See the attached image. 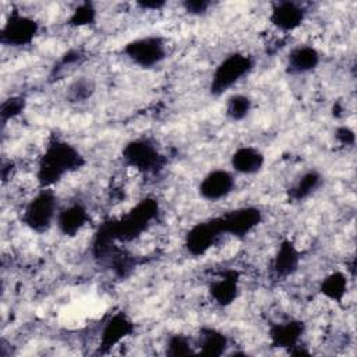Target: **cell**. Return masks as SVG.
I'll return each instance as SVG.
<instances>
[{"mask_svg":"<svg viewBox=\"0 0 357 357\" xmlns=\"http://www.w3.org/2000/svg\"><path fill=\"white\" fill-rule=\"evenodd\" d=\"M85 163V156L75 145L59 137H52L36 165L35 177L39 188H53L67 174L82 169Z\"/></svg>","mask_w":357,"mask_h":357,"instance_id":"1","label":"cell"},{"mask_svg":"<svg viewBox=\"0 0 357 357\" xmlns=\"http://www.w3.org/2000/svg\"><path fill=\"white\" fill-rule=\"evenodd\" d=\"M160 212L159 202L155 198H144L135 204L128 212L117 219L106 220L109 229L119 243L132 241L139 237L153 220L158 219Z\"/></svg>","mask_w":357,"mask_h":357,"instance_id":"2","label":"cell"},{"mask_svg":"<svg viewBox=\"0 0 357 357\" xmlns=\"http://www.w3.org/2000/svg\"><path fill=\"white\" fill-rule=\"evenodd\" d=\"M255 66L252 56L243 52H233L223 57L211 75L209 93L212 96H222L234 85L243 81Z\"/></svg>","mask_w":357,"mask_h":357,"instance_id":"3","label":"cell"},{"mask_svg":"<svg viewBox=\"0 0 357 357\" xmlns=\"http://www.w3.org/2000/svg\"><path fill=\"white\" fill-rule=\"evenodd\" d=\"M121 159L134 170L142 174H158L167 163L166 155L146 137L130 139L121 149Z\"/></svg>","mask_w":357,"mask_h":357,"instance_id":"4","label":"cell"},{"mask_svg":"<svg viewBox=\"0 0 357 357\" xmlns=\"http://www.w3.org/2000/svg\"><path fill=\"white\" fill-rule=\"evenodd\" d=\"M59 209V197L54 190L39 188L22 211V222L31 231L43 234L56 225Z\"/></svg>","mask_w":357,"mask_h":357,"instance_id":"5","label":"cell"},{"mask_svg":"<svg viewBox=\"0 0 357 357\" xmlns=\"http://www.w3.org/2000/svg\"><path fill=\"white\" fill-rule=\"evenodd\" d=\"M121 52L134 66L142 70H151L166 60L167 43L160 35H145L128 40Z\"/></svg>","mask_w":357,"mask_h":357,"instance_id":"6","label":"cell"},{"mask_svg":"<svg viewBox=\"0 0 357 357\" xmlns=\"http://www.w3.org/2000/svg\"><path fill=\"white\" fill-rule=\"evenodd\" d=\"M39 22L17 8H13L0 29V43L7 47L20 49L33 43L39 35Z\"/></svg>","mask_w":357,"mask_h":357,"instance_id":"7","label":"cell"},{"mask_svg":"<svg viewBox=\"0 0 357 357\" xmlns=\"http://www.w3.org/2000/svg\"><path fill=\"white\" fill-rule=\"evenodd\" d=\"M223 236L219 216L194 223L184 237V247L192 257L205 255Z\"/></svg>","mask_w":357,"mask_h":357,"instance_id":"8","label":"cell"},{"mask_svg":"<svg viewBox=\"0 0 357 357\" xmlns=\"http://www.w3.org/2000/svg\"><path fill=\"white\" fill-rule=\"evenodd\" d=\"M223 234L233 236L236 238H244L252 233L262 222V211L257 206L247 205L240 206L219 216Z\"/></svg>","mask_w":357,"mask_h":357,"instance_id":"9","label":"cell"},{"mask_svg":"<svg viewBox=\"0 0 357 357\" xmlns=\"http://www.w3.org/2000/svg\"><path fill=\"white\" fill-rule=\"evenodd\" d=\"M305 15L307 11L301 3L291 0H279L271 4L269 22L278 31L289 33L303 25Z\"/></svg>","mask_w":357,"mask_h":357,"instance_id":"10","label":"cell"},{"mask_svg":"<svg viewBox=\"0 0 357 357\" xmlns=\"http://www.w3.org/2000/svg\"><path fill=\"white\" fill-rule=\"evenodd\" d=\"M236 188L234 174L226 169H213L208 172L198 184V194L202 199L218 202L227 198Z\"/></svg>","mask_w":357,"mask_h":357,"instance_id":"11","label":"cell"},{"mask_svg":"<svg viewBox=\"0 0 357 357\" xmlns=\"http://www.w3.org/2000/svg\"><path fill=\"white\" fill-rule=\"evenodd\" d=\"M135 332L134 321L123 311L114 312L102 326L98 351L105 354Z\"/></svg>","mask_w":357,"mask_h":357,"instance_id":"12","label":"cell"},{"mask_svg":"<svg viewBox=\"0 0 357 357\" xmlns=\"http://www.w3.org/2000/svg\"><path fill=\"white\" fill-rule=\"evenodd\" d=\"M208 291L216 305H231L240 294V273L234 268L225 269L209 283Z\"/></svg>","mask_w":357,"mask_h":357,"instance_id":"13","label":"cell"},{"mask_svg":"<svg viewBox=\"0 0 357 357\" xmlns=\"http://www.w3.org/2000/svg\"><path fill=\"white\" fill-rule=\"evenodd\" d=\"M304 332L305 324L300 319L290 318L272 324L268 331V337L272 347L290 351L293 347L301 343Z\"/></svg>","mask_w":357,"mask_h":357,"instance_id":"14","label":"cell"},{"mask_svg":"<svg viewBox=\"0 0 357 357\" xmlns=\"http://www.w3.org/2000/svg\"><path fill=\"white\" fill-rule=\"evenodd\" d=\"M300 261H301V254L297 245L290 238H283L279 243L272 257L271 272L273 278L279 280L287 279L297 272L300 266Z\"/></svg>","mask_w":357,"mask_h":357,"instance_id":"15","label":"cell"},{"mask_svg":"<svg viewBox=\"0 0 357 357\" xmlns=\"http://www.w3.org/2000/svg\"><path fill=\"white\" fill-rule=\"evenodd\" d=\"M89 222V212L82 202H71L59 209L56 226L66 237L77 236Z\"/></svg>","mask_w":357,"mask_h":357,"instance_id":"16","label":"cell"},{"mask_svg":"<svg viewBox=\"0 0 357 357\" xmlns=\"http://www.w3.org/2000/svg\"><path fill=\"white\" fill-rule=\"evenodd\" d=\"M321 64V53L312 45H297L286 57V73L303 75L312 73Z\"/></svg>","mask_w":357,"mask_h":357,"instance_id":"17","label":"cell"},{"mask_svg":"<svg viewBox=\"0 0 357 357\" xmlns=\"http://www.w3.org/2000/svg\"><path fill=\"white\" fill-rule=\"evenodd\" d=\"M265 165V155L255 146L241 145L230 156L231 169L244 176L259 173Z\"/></svg>","mask_w":357,"mask_h":357,"instance_id":"18","label":"cell"},{"mask_svg":"<svg viewBox=\"0 0 357 357\" xmlns=\"http://www.w3.org/2000/svg\"><path fill=\"white\" fill-rule=\"evenodd\" d=\"M197 353L208 357H220L226 354L229 347L227 336L212 326H201L195 342Z\"/></svg>","mask_w":357,"mask_h":357,"instance_id":"19","label":"cell"},{"mask_svg":"<svg viewBox=\"0 0 357 357\" xmlns=\"http://www.w3.org/2000/svg\"><path fill=\"white\" fill-rule=\"evenodd\" d=\"M322 183H324L322 174L315 169H310L304 172L290 185V188L287 190V198L291 202H303L308 199L312 194H315L322 185Z\"/></svg>","mask_w":357,"mask_h":357,"instance_id":"20","label":"cell"},{"mask_svg":"<svg viewBox=\"0 0 357 357\" xmlns=\"http://www.w3.org/2000/svg\"><path fill=\"white\" fill-rule=\"evenodd\" d=\"M349 289V278L347 273L342 272V271H333L331 273H328L319 283V293L333 301V303H342L346 297Z\"/></svg>","mask_w":357,"mask_h":357,"instance_id":"21","label":"cell"},{"mask_svg":"<svg viewBox=\"0 0 357 357\" xmlns=\"http://www.w3.org/2000/svg\"><path fill=\"white\" fill-rule=\"evenodd\" d=\"M252 110V99L245 93H233L225 105V114L233 123L245 120Z\"/></svg>","mask_w":357,"mask_h":357,"instance_id":"22","label":"cell"},{"mask_svg":"<svg viewBox=\"0 0 357 357\" xmlns=\"http://www.w3.org/2000/svg\"><path fill=\"white\" fill-rule=\"evenodd\" d=\"M166 356L172 357H180V356H190L195 354V343L184 333H173L167 337L166 346H165Z\"/></svg>","mask_w":357,"mask_h":357,"instance_id":"23","label":"cell"},{"mask_svg":"<svg viewBox=\"0 0 357 357\" xmlns=\"http://www.w3.org/2000/svg\"><path fill=\"white\" fill-rule=\"evenodd\" d=\"M98 18V10L93 3L84 1L79 3L70 14L67 24L74 28H81V26H88L96 22Z\"/></svg>","mask_w":357,"mask_h":357,"instance_id":"24","label":"cell"},{"mask_svg":"<svg viewBox=\"0 0 357 357\" xmlns=\"http://www.w3.org/2000/svg\"><path fill=\"white\" fill-rule=\"evenodd\" d=\"M25 107H26V99L21 95H13L4 99L0 106L1 124L6 126L10 120H14L20 114H22Z\"/></svg>","mask_w":357,"mask_h":357,"instance_id":"25","label":"cell"},{"mask_svg":"<svg viewBox=\"0 0 357 357\" xmlns=\"http://www.w3.org/2000/svg\"><path fill=\"white\" fill-rule=\"evenodd\" d=\"M93 92H95L93 82L86 77H81L70 85L68 92H67V98L71 102H77V103L78 102H85L93 95Z\"/></svg>","mask_w":357,"mask_h":357,"instance_id":"26","label":"cell"},{"mask_svg":"<svg viewBox=\"0 0 357 357\" xmlns=\"http://www.w3.org/2000/svg\"><path fill=\"white\" fill-rule=\"evenodd\" d=\"M181 7L184 8V11L190 15L194 17H201L205 15L211 7H212V1L209 0H184L181 3Z\"/></svg>","mask_w":357,"mask_h":357,"instance_id":"27","label":"cell"},{"mask_svg":"<svg viewBox=\"0 0 357 357\" xmlns=\"http://www.w3.org/2000/svg\"><path fill=\"white\" fill-rule=\"evenodd\" d=\"M335 138L339 144L344 146H353L356 142V134L354 131L347 126H340L335 131Z\"/></svg>","mask_w":357,"mask_h":357,"instance_id":"28","label":"cell"},{"mask_svg":"<svg viewBox=\"0 0 357 357\" xmlns=\"http://www.w3.org/2000/svg\"><path fill=\"white\" fill-rule=\"evenodd\" d=\"M166 4L167 3L163 0H139L135 3L137 7H139L141 10H145V11H159L163 7H166Z\"/></svg>","mask_w":357,"mask_h":357,"instance_id":"29","label":"cell"}]
</instances>
